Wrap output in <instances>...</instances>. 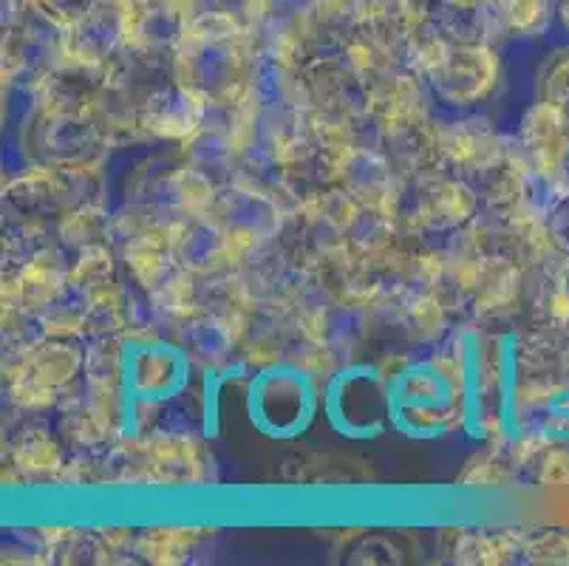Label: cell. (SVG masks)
<instances>
[{
	"mask_svg": "<svg viewBox=\"0 0 569 566\" xmlns=\"http://www.w3.org/2000/svg\"><path fill=\"white\" fill-rule=\"evenodd\" d=\"M459 414V386L437 363L408 368L388 383V417L411 436H439Z\"/></svg>",
	"mask_w": 569,
	"mask_h": 566,
	"instance_id": "cell-1",
	"label": "cell"
},
{
	"mask_svg": "<svg viewBox=\"0 0 569 566\" xmlns=\"http://www.w3.org/2000/svg\"><path fill=\"white\" fill-rule=\"evenodd\" d=\"M252 423L269 436L301 434L315 414V386L298 368L263 371L250 388Z\"/></svg>",
	"mask_w": 569,
	"mask_h": 566,
	"instance_id": "cell-2",
	"label": "cell"
},
{
	"mask_svg": "<svg viewBox=\"0 0 569 566\" xmlns=\"http://www.w3.org/2000/svg\"><path fill=\"white\" fill-rule=\"evenodd\" d=\"M326 414L346 436H375L388 417V383L371 368H349L329 386Z\"/></svg>",
	"mask_w": 569,
	"mask_h": 566,
	"instance_id": "cell-3",
	"label": "cell"
}]
</instances>
